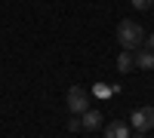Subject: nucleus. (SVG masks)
Segmentation results:
<instances>
[{
  "instance_id": "f257e3e1",
  "label": "nucleus",
  "mask_w": 154,
  "mask_h": 138,
  "mask_svg": "<svg viewBox=\"0 0 154 138\" xmlns=\"http://www.w3.org/2000/svg\"><path fill=\"white\" fill-rule=\"evenodd\" d=\"M142 40H145V31H142V25H139V22L123 19V22L117 25V43H120L123 49H139Z\"/></svg>"
},
{
  "instance_id": "f03ea898",
  "label": "nucleus",
  "mask_w": 154,
  "mask_h": 138,
  "mask_svg": "<svg viewBox=\"0 0 154 138\" xmlns=\"http://www.w3.org/2000/svg\"><path fill=\"white\" fill-rule=\"evenodd\" d=\"M65 104H68V114L80 117L83 110H89V92L83 89V86H71L68 95H65Z\"/></svg>"
},
{
  "instance_id": "7ed1b4c3",
  "label": "nucleus",
  "mask_w": 154,
  "mask_h": 138,
  "mask_svg": "<svg viewBox=\"0 0 154 138\" xmlns=\"http://www.w3.org/2000/svg\"><path fill=\"white\" fill-rule=\"evenodd\" d=\"M130 129H136V132H148V129H154V107H151V104L136 107L133 114H130Z\"/></svg>"
},
{
  "instance_id": "20e7f679",
  "label": "nucleus",
  "mask_w": 154,
  "mask_h": 138,
  "mask_svg": "<svg viewBox=\"0 0 154 138\" xmlns=\"http://www.w3.org/2000/svg\"><path fill=\"white\" fill-rule=\"evenodd\" d=\"M99 126H102V114H99V110H83V114H80V129L96 132Z\"/></svg>"
},
{
  "instance_id": "39448f33",
  "label": "nucleus",
  "mask_w": 154,
  "mask_h": 138,
  "mask_svg": "<svg viewBox=\"0 0 154 138\" xmlns=\"http://www.w3.org/2000/svg\"><path fill=\"white\" fill-rule=\"evenodd\" d=\"M133 58H136L139 71H154V52H148V49H133Z\"/></svg>"
},
{
  "instance_id": "423d86ee",
  "label": "nucleus",
  "mask_w": 154,
  "mask_h": 138,
  "mask_svg": "<svg viewBox=\"0 0 154 138\" xmlns=\"http://www.w3.org/2000/svg\"><path fill=\"white\" fill-rule=\"evenodd\" d=\"M105 138H130V123H120V120H114L105 126Z\"/></svg>"
},
{
  "instance_id": "0eeeda50",
  "label": "nucleus",
  "mask_w": 154,
  "mask_h": 138,
  "mask_svg": "<svg viewBox=\"0 0 154 138\" xmlns=\"http://www.w3.org/2000/svg\"><path fill=\"white\" fill-rule=\"evenodd\" d=\"M133 68H136V58H133V49H123V52L117 55V71H123V74H126V71H133Z\"/></svg>"
},
{
  "instance_id": "6e6552de",
  "label": "nucleus",
  "mask_w": 154,
  "mask_h": 138,
  "mask_svg": "<svg viewBox=\"0 0 154 138\" xmlns=\"http://www.w3.org/2000/svg\"><path fill=\"white\" fill-rule=\"evenodd\" d=\"M130 3H133L136 9H151V3H154V0H130Z\"/></svg>"
},
{
  "instance_id": "1a4fd4ad",
  "label": "nucleus",
  "mask_w": 154,
  "mask_h": 138,
  "mask_svg": "<svg viewBox=\"0 0 154 138\" xmlns=\"http://www.w3.org/2000/svg\"><path fill=\"white\" fill-rule=\"evenodd\" d=\"M68 132H80V117H74V120H68Z\"/></svg>"
},
{
  "instance_id": "9d476101",
  "label": "nucleus",
  "mask_w": 154,
  "mask_h": 138,
  "mask_svg": "<svg viewBox=\"0 0 154 138\" xmlns=\"http://www.w3.org/2000/svg\"><path fill=\"white\" fill-rule=\"evenodd\" d=\"M145 49H148V52H154V34H151V37H145Z\"/></svg>"
},
{
  "instance_id": "9b49d317",
  "label": "nucleus",
  "mask_w": 154,
  "mask_h": 138,
  "mask_svg": "<svg viewBox=\"0 0 154 138\" xmlns=\"http://www.w3.org/2000/svg\"><path fill=\"white\" fill-rule=\"evenodd\" d=\"M130 138H145V132H130Z\"/></svg>"
}]
</instances>
